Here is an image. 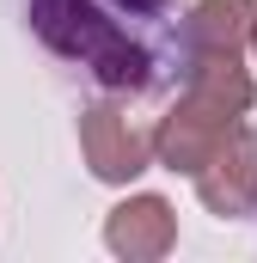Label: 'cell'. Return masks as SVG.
<instances>
[{"mask_svg": "<svg viewBox=\"0 0 257 263\" xmlns=\"http://www.w3.org/2000/svg\"><path fill=\"white\" fill-rule=\"evenodd\" d=\"M31 25H37V37L56 55L80 62L111 92H141L153 80V55L128 37L98 0H31Z\"/></svg>", "mask_w": 257, "mask_h": 263, "instance_id": "2", "label": "cell"}, {"mask_svg": "<svg viewBox=\"0 0 257 263\" xmlns=\"http://www.w3.org/2000/svg\"><path fill=\"white\" fill-rule=\"evenodd\" d=\"M251 98H257V86H251V73L239 67V55H190V92L153 129L159 165L196 178L214 159V147L239 129V117L251 110Z\"/></svg>", "mask_w": 257, "mask_h": 263, "instance_id": "1", "label": "cell"}, {"mask_svg": "<svg viewBox=\"0 0 257 263\" xmlns=\"http://www.w3.org/2000/svg\"><path fill=\"white\" fill-rule=\"evenodd\" d=\"M104 245L128 263H159L178 245V214L166 196H128L104 214Z\"/></svg>", "mask_w": 257, "mask_h": 263, "instance_id": "5", "label": "cell"}, {"mask_svg": "<svg viewBox=\"0 0 257 263\" xmlns=\"http://www.w3.org/2000/svg\"><path fill=\"white\" fill-rule=\"evenodd\" d=\"M80 153H86V172L98 184H135L159 153H153V135L135 129L128 110L117 104H92L80 110Z\"/></svg>", "mask_w": 257, "mask_h": 263, "instance_id": "3", "label": "cell"}, {"mask_svg": "<svg viewBox=\"0 0 257 263\" xmlns=\"http://www.w3.org/2000/svg\"><path fill=\"white\" fill-rule=\"evenodd\" d=\"M196 196H202L208 214H221V220H239V214L257 208V141H251L245 123L227 135L214 147V159L196 172Z\"/></svg>", "mask_w": 257, "mask_h": 263, "instance_id": "4", "label": "cell"}, {"mask_svg": "<svg viewBox=\"0 0 257 263\" xmlns=\"http://www.w3.org/2000/svg\"><path fill=\"white\" fill-rule=\"evenodd\" d=\"M257 37V0H196L184 18L190 55H245Z\"/></svg>", "mask_w": 257, "mask_h": 263, "instance_id": "6", "label": "cell"}, {"mask_svg": "<svg viewBox=\"0 0 257 263\" xmlns=\"http://www.w3.org/2000/svg\"><path fill=\"white\" fill-rule=\"evenodd\" d=\"M251 49H257V37H251Z\"/></svg>", "mask_w": 257, "mask_h": 263, "instance_id": "7", "label": "cell"}]
</instances>
